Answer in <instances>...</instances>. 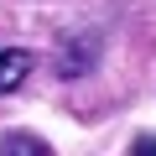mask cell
Here are the masks:
<instances>
[{"label":"cell","mask_w":156,"mask_h":156,"mask_svg":"<svg viewBox=\"0 0 156 156\" xmlns=\"http://www.w3.org/2000/svg\"><path fill=\"white\" fill-rule=\"evenodd\" d=\"M99 47H104L99 31H78V37H68V42L57 47V73H62V78H83V73H94Z\"/></svg>","instance_id":"6da1fadb"},{"label":"cell","mask_w":156,"mask_h":156,"mask_svg":"<svg viewBox=\"0 0 156 156\" xmlns=\"http://www.w3.org/2000/svg\"><path fill=\"white\" fill-rule=\"evenodd\" d=\"M26 73H31V52L26 47H5L0 52V94H16L26 83Z\"/></svg>","instance_id":"7a4b0ae2"},{"label":"cell","mask_w":156,"mask_h":156,"mask_svg":"<svg viewBox=\"0 0 156 156\" xmlns=\"http://www.w3.org/2000/svg\"><path fill=\"white\" fill-rule=\"evenodd\" d=\"M0 151H37V156H42V151H47V140H37V135H21V130H16V135H0Z\"/></svg>","instance_id":"3957f363"},{"label":"cell","mask_w":156,"mask_h":156,"mask_svg":"<svg viewBox=\"0 0 156 156\" xmlns=\"http://www.w3.org/2000/svg\"><path fill=\"white\" fill-rule=\"evenodd\" d=\"M135 151H151L156 156V135H135Z\"/></svg>","instance_id":"277c9868"}]
</instances>
